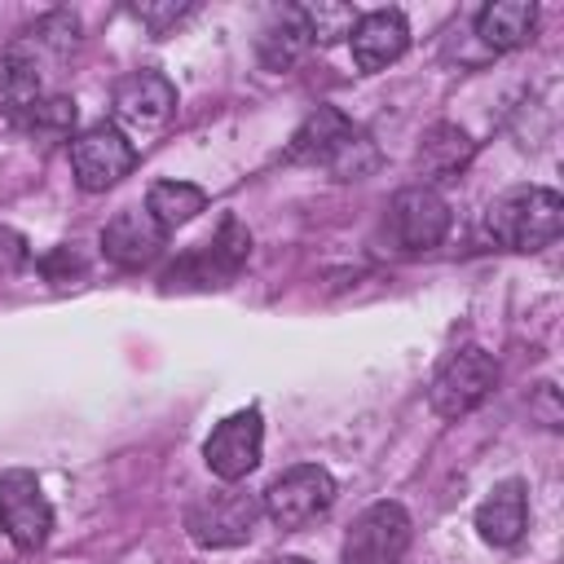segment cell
<instances>
[{"label": "cell", "mask_w": 564, "mask_h": 564, "mask_svg": "<svg viewBox=\"0 0 564 564\" xmlns=\"http://www.w3.org/2000/svg\"><path fill=\"white\" fill-rule=\"evenodd\" d=\"M564 229V198L546 185H516L485 207V234L511 251H542Z\"/></svg>", "instance_id": "1"}, {"label": "cell", "mask_w": 564, "mask_h": 564, "mask_svg": "<svg viewBox=\"0 0 564 564\" xmlns=\"http://www.w3.org/2000/svg\"><path fill=\"white\" fill-rule=\"evenodd\" d=\"M203 207H207V194H203L198 185H189V181H159V185H150V194H145V212H150L163 229H176V225L194 220Z\"/></svg>", "instance_id": "17"}, {"label": "cell", "mask_w": 564, "mask_h": 564, "mask_svg": "<svg viewBox=\"0 0 564 564\" xmlns=\"http://www.w3.org/2000/svg\"><path fill=\"white\" fill-rule=\"evenodd\" d=\"M494 383H498V361L485 348H463L436 370V379L427 388V401L441 419H458V414L476 410L489 397Z\"/></svg>", "instance_id": "6"}, {"label": "cell", "mask_w": 564, "mask_h": 564, "mask_svg": "<svg viewBox=\"0 0 564 564\" xmlns=\"http://www.w3.org/2000/svg\"><path fill=\"white\" fill-rule=\"evenodd\" d=\"M269 564H308L304 555H278V560H269Z\"/></svg>", "instance_id": "28"}, {"label": "cell", "mask_w": 564, "mask_h": 564, "mask_svg": "<svg viewBox=\"0 0 564 564\" xmlns=\"http://www.w3.org/2000/svg\"><path fill=\"white\" fill-rule=\"evenodd\" d=\"M410 511L401 502H375L366 507L348 538H344V564H401L410 551Z\"/></svg>", "instance_id": "7"}, {"label": "cell", "mask_w": 564, "mask_h": 564, "mask_svg": "<svg viewBox=\"0 0 564 564\" xmlns=\"http://www.w3.org/2000/svg\"><path fill=\"white\" fill-rule=\"evenodd\" d=\"M352 132H357V123H352L344 110H335V106H317V110L295 128V137H291V145H286V159H300V163H326Z\"/></svg>", "instance_id": "15"}, {"label": "cell", "mask_w": 564, "mask_h": 564, "mask_svg": "<svg viewBox=\"0 0 564 564\" xmlns=\"http://www.w3.org/2000/svg\"><path fill=\"white\" fill-rule=\"evenodd\" d=\"M203 256H207V264L216 269L220 282L234 278V273L247 264V256H251V229H247L238 216H225L220 229H216V238H212V247H207Z\"/></svg>", "instance_id": "20"}, {"label": "cell", "mask_w": 564, "mask_h": 564, "mask_svg": "<svg viewBox=\"0 0 564 564\" xmlns=\"http://www.w3.org/2000/svg\"><path fill=\"white\" fill-rule=\"evenodd\" d=\"M383 225L401 251H427L449 234V203L427 185H410L392 194Z\"/></svg>", "instance_id": "8"}, {"label": "cell", "mask_w": 564, "mask_h": 564, "mask_svg": "<svg viewBox=\"0 0 564 564\" xmlns=\"http://www.w3.org/2000/svg\"><path fill=\"white\" fill-rule=\"evenodd\" d=\"M163 238H167V229H163L150 212L123 207V212H115V216L106 220V229H101V251H106V260H115L119 269H141V264H150V260L163 251Z\"/></svg>", "instance_id": "10"}, {"label": "cell", "mask_w": 564, "mask_h": 564, "mask_svg": "<svg viewBox=\"0 0 564 564\" xmlns=\"http://www.w3.org/2000/svg\"><path fill=\"white\" fill-rule=\"evenodd\" d=\"M137 163V145L128 141V132L119 123H93L70 141V167L79 189L97 194L110 189L115 181H123Z\"/></svg>", "instance_id": "5"}, {"label": "cell", "mask_w": 564, "mask_h": 564, "mask_svg": "<svg viewBox=\"0 0 564 564\" xmlns=\"http://www.w3.org/2000/svg\"><path fill=\"white\" fill-rule=\"evenodd\" d=\"M348 44H352L357 70L375 75V70H383L388 62H397V57L405 53V44H410V22H405L401 9L361 13L357 26H352V35H348Z\"/></svg>", "instance_id": "11"}, {"label": "cell", "mask_w": 564, "mask_h": 564, "mask_svg": "<svg viewBox=\"0 0 564 564\" xmlns=\"http://www.w3.org/2000/svg\"><path fill=\"white\" fill-rule=\"evenodd\" d=\"M375 163H379V150H375V141H370L361 128H357V132L326 159V167H330L335 181H361V176L375 172Z\"/></svg>", "instance_id": "23"}, {"label": "cell", "mask_w": 564, "mask_h": 564, "mask_svg": "<svg viewBox=\"0 0 564 564\" xmlns=\"http://www.w3.org/2000/svg\"><path fill=\"white\" fill-rule=\"evenodd\" d=\"M40 101V70L22 53H0V110L22 115Z\"/></svg>", "instance_id": "19"}, {"label": "cell", "mask_w": 564, "mask_h": 564, "mask_svg": "<svg viewBox=\"0 0 564 564\" xmlns=\"http://www.w3.org/2000/svg\"><path fill=\"white\" fill-rule=\"evenodd\" d=\"M40 273H44L53 286H66V282L84 278V260L75 256V247H53V251L40 260Z\"/></svg>", "instance_id": "25"}, {"label": "cell", "mask_w": 564, "mask_h": 564, "mask_svg": "<svg viewBox=\"0 0 564 564\" xmlns=\"http://www.w3.org/2000/svg\"><path fill=\"white\" fill-rule=\"evenodd\" d=\"M189 13V4H132V18L145 22L150 31H167L172 22H181Z\"/></svg>", "instance_id": "27"}, {"label": "cell", "mask_w": 564, "mask_h": 564, "mask_svg": "<svg viewBox=\"0 0 564 564\" xmlns=\"http://www.w3.org/2000/svg\"><path fill=\"white\" fill-rule=\"evenodd\" d=\"M335 502V480L326 467L317 463H295L286 467L264 494H260V511L278 524V529H300L317 516H326Z\"/></svg>", "instance_id": "2"}, {"label": "cell", "mask_w": 564, "mask_h": 564, "mask_svg": "<svg viewBox=\"0 0 564 564\" xmlns=\"http://www.w3.org/2000/svg\"><path fill=\"white\" fill-rule=\"evenodd\" d=\"M476 529L489 546H516L529 529V494L520 480H498L476 507Z\"/></svg>", "instance_id": "13"}, {"label": "cell", "mask_w": 564, "mask_h": 564, "mask_svg": "<svg viewBox=\"0 0 564 564\" xmlns=\"http://www.w3.org/2000/svg\"><path fill=\"white\" fill-rule=\"evenodd\" d=\"M308 44H313V35H308V22H304L300 4L273 9V13H269V22H264V26H260V35H256V53H260V62H264L269 70L295 66V62L304 57V48H308Z\"/></svg>", "instance_id": "14"}, {"label": "cell", "mask_w": 564, "mask_h": 564, "mask_svg": "<svg viewBox=\"0 0 564 564\" xmlns=\"http://www.w3.org/2000/svg\"><path fill=\"white\" fill-rule=\"evenodd\" d=\"M0 529L18 551H40L53 529V507L26 467H9L0 476Z\"/></svg>", "instance_id": "4"}, {"label": "cell", "mask_w": 564, "mask_h": 564, "mask_svg": "<svg viewBox=\"0 0 564 564\" xmlns=\"http://www.w3.org/2000/svg\"><path fill=\"white\" fill-rule=\"evenodd\" d=\"M31 35H40V40H44V44H53V48H70V44L79 40V18H75V13H66V9L44 13V18L31 26Z\"/></svg>", "instance_id": "24"}, {"label": "cell", "mask_w": 564, "mask_h": 564, "mask_svg": "<svg viewBox=\"0 0 564 564\" xmlns=\"http://www.w3.org/2000/svg\"><path fill=\"white\" fill-rule=\"evenodd\" d=\"M18 123L35 137H66L75 128V101L70 97H40L31 110L18 115Z\"/></svg>", "instance_id": "22"}, {"label": "cell", "mask_w": 564, "mask_h": 564, "mask_svg": "<svg viewBox=\"0 0 564 564\" xmlns=\"http://www.w3.org/2000/svg\"><path fill=\"white\" fill-rule=\"evenodd\" d=\"M467 159H471V141H467V132L454 128V123L432 128V137H427L423 150H419V167H423L427 176H436V181H449Z\"/></svg>", "instance_id": "18"}, {"label": "cell", "mask_w": 564, "mask_h": 564, "mask_svg": "<svg viewBox=\"0 0 564 564\" xmlns=\"http://www.w3.org/2000/svg\"><path fill=\"white\" fill-rule=\"evenodd\" d=\"M304 22H308V35L317 44H335V40H348L352 26H357V9L352 4H339V0H317V4H300Z\"/></svg>", "instance_id": "21"}, {"label": "cell", "mask_w": 564, "mask_h": 564, "mask_svg": "<svg viewBox=\"0 0 564 564\" xmlns=\"http://www.w3.org/2000/svg\"><path fill=\"white\" fill-rule=\"evenodd\" d=\"M260 445H264L260 410H238V414H229V419H220L212 427V436L203 441V458H207L212 476H220L225 485H238L242 476L256 471Z\"/></svg>", "instance_id": "9"}, {"label": "cell", "mask_w": 564, "mask_h": 564, "mask_svg": "<svg viewBox=\"0 0 564 564\" xmlns=\"http://www.w3.org/2000/svg\"><path fill=\"white\" fill-rule=\"evenodd\" d=\"M176 110V88L159 70H132L115 84V119L128 128H159Z\"/></svg>", "instance_id": "12"}, {"label": "cell", "mask_w": 564, "mask_h": 564, "mask_svg": "<svg viewBox=\"0 0 564 564\" xmlns=\"http://www.w3.org/2000/svg\"><path fill=\"white\" fill-rule=\"evenodd\" d=\"M533 26H538V4L533 0H494L476 13V35L498 53L529 44Z\"/></svg>", "instance_id": "16"}, {"label": "cell", "mask_w": 564, "mask_h": 564, "mask_svg": "<svg viewBox=\"0 0 564 564\" xmlns=\"http://www.w3.org/2000/svg\"><path fill=\"white\" fill-rule=\"evenodd\" d=\"M256 520H260V498L238 485L212 489V494L194 498L185 511V529L198 546H242L251 538Z\"/></svg>", "instance_id": "3"}, {"label": "cell", "mask_w": 564, "mask_h": 564, "mask_svg": "<svg viewBox=\"0 0 564 564\" xmlns=\"http://www.w3.org/2000/svg\"><path fill=\"white\" fill-rule=\"evenodd\" d=\"M26 260H31V247H26V238H22L18 229L0 225V278H13V273H22V269H26Z\"/></svg>", "instance_id": "26"}]
</instances>
